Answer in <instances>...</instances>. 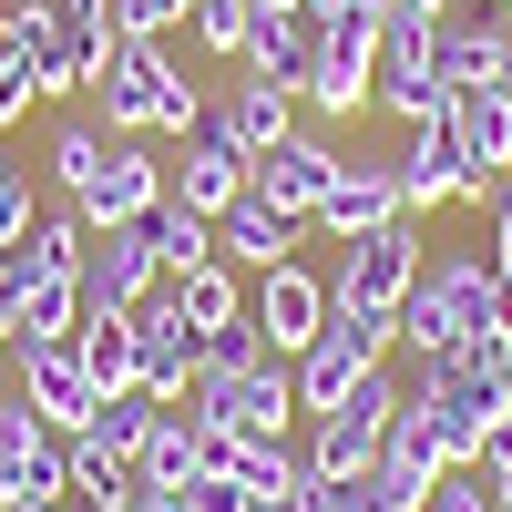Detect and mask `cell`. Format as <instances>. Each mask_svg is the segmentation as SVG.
I'll return each instance as SVG.
<instances>
[{"label": "cell", "mask_w": 512, "mask_h": 512, "mask_svg": "<svg viewBox=\"0 0 512 512\" xmlns=\"http://www.w3.org/2000/svg\"><path fill=\"white\" fill-rule=\"evenodd\" d=\"M195 431H236V441H287L297 420V369L267 349V359H246V369H195V390L175 400Z\"/></svg>", "instance_id": "cell-1"}, {"label": "cell", "mask_w": 512, "mask_h": 512, "mask_svg": "<svg viewBox=\"0 0 512 512\" xmlns=\"http://www.w3.org/2000/svg\"><path fill=\"white\" fill-rule=\"evenodd\" d=\"M390 349H400V318H379V308H338V297H328V328L287 359V369H297V410H308V420L338 410L369 369H390Z\"/></svg>", "instance_id": "cell-2"}, {"label": "cell", "mask_w": 512, "mask_h": 512, "mask_svg": "<svg viewBox=\"0 0 512 512\" xmlns=\"http://www.w3.org/2000/svg\"><path fill=\"white\" fill-rule=\"evenodd\" d=\"M400 400H410L400 379H390V369H369V379H359V390L338 400V410H318V420H308V472L359 482L369 461L390 451V431H400Z\"/></svg>", "instance_id": "cell-3"}, {"label": "cell", "mask_w": 512, "mask_h": 512, "mask_svg": "<svg viewBox=\"0 0 512 512\" xmlns=\"http://www.w3.org/2000/svg\"><path fill=\"white\" fill-rule=\"evenodd\" d=\"M390 175H400V205H410V216H431V205H482V216H492V195H502V185L472 175V154H461V123H451V113L410 123L400 154H390Z\"/></svg>", "instance_id": "cell-4"}, {"label": "cell", "mask_w": 512, "mask_h": 512, "mask_svg": "<svg viewBox=\"0 0 512 512\" xmlns=\"http://www.w3.org/2000/svg\"><path fill=\"white\" fill-rule=\"evenodd\" d=\"M420 216H400V226H369V236H349L338 246V277H328V297L338 308H379V318H400V297L420 287Z\"/></svg>", "instance_id": "cell-5"}, {"label": "cell", "mask_w": 512, "mask_h": 512, "mask_svg": "<svg viewBox=\"0 0 512 512\" xmlns=\"http://www.w3.org/2000/svg\"><path fill=\"white\" fill-rule=\"evenodd\" d=\"M369 103H379V21H318V72L297 93V113L359 123Z\"/></svg>", "instance_id": "cell-6"}, {"label": "cell", "mask_w": 512, "mask_h": 512, "mask_svg": "<svg viewBox=\"0 0 512 512\" xmlns=\"http://www.w3.org/2000/svg\"><path fill=\"white\" fill-rule=\"evenodd\" d=\"M175 93H185V72H175V52H164V41H113V52H103V72H93L103 134H154Z\"/></svg>", "instance_id": "cell-7"}, {"label": "cell", "mask_w": 512, "mask_h": 512, "mask_svg": "<svg viewBox=\"0 0 512 512\" xmlns=\"http://www.w3.org/2000/svg\"><path fill=\"white\" fill-rule=\"evenodd\" d=\"M164 195H175V164H154V144H144V134H113V144H103V164L82 175L72 216H82V226H144Z\"/></svg>", "instance_id": "cell-8"}, {"label": "cell", "mask_w": 512, "mask_h": 512, "mask_svg": "<svg viewBox=\"0 0 512 512\" xmlns=\"http://www.w3.org/2000/svg\"><path fill=\"white\" fill-rule=\"evenodd\" d=\"M246 318H256V338H267L277 359H297V349H308V338L328 328V277L308 267V256H287V267H267V277H256Z\"/></svg>", "instance_id": "cell-9"}, {"label": "cell", "mask_w": 512, "mask_h": 512, "mask_svg": "<svg viewBox=\"0 0 512 512\" xmlns=\"http://www.w3.org/2000/svg\"><path fill=\"white\" fill-rule=\"evenodd\" d=\"M420 297L451 318V338L472 349V338H492V297H502V267L482 246H431L420 256Z\"/></svg>", "instance_id": "cell-10"}, {"label": "cell", "mask_w": 512, "mask_h": 512, "mask_svg": "<svg viewBox=\"0 0 512 512\" xmlns=\"http://www.w3.org/2000/svg\"><path fill=\"white\" fill-rule=\"evenodd\" d=\"M195 369H205L195 328H185L175 297L154 287L144 308H134V390H144V400H185V390H195Z\"/></svg>", "instance_id": "cell-11"}, {"label": "cell", "mask_w": 512, "mask_h": 512, "mask_svg": "<svg viewBox=\"0 0 512 512\" xmlns=\"http://www.w3.org/2000/svg\"><path fill=\"white\" fill-rule=\"evenodd\" d=\"M400 216H410V205H400L390 154H349V164H338V185H328V205L308 216V236L349 246V236H369V226H400Z\"/></svg>", "instance_id": "cell-12"}, {"label": "cell", "mask_w": 512, "mask_h": 512, "mask_svg": "<svg viewBox=\"0 0 512 512\" xmlns=\"http://www.w3.org/2000/svg\"><path fill=\"white\" fill-rule=\"evenodd\" d=\"M338 164H349V154L328 144V123H297L287 144H267V154H256V195H267V205H287V216H318V205H328V185H338Z\"/></svg>", "instance_id": "cell-13"}, {"label": "cell", "mask_w": 512, "mask_h": 512, "mask_svg": "<svg viewBox=\"0 0 512 512\" xmlns=\"http://www.w3.org/2000/svg\"><path fill=\"white\" fill-rule=\"evenodd\" d=\"M11 359H21V400L72 441L82 420H93V400H103V390H93V369H82V349H72V338H21Z\"/></svg>", "instance_id": "cell-14"}, {"label": "cell", "mask_w": 512, "mask_h": 512, "mask_svg": "<svg viewBox=\"0 0 512 512\" xmlns=\"http://www.w3.org/2000/svg\"><path fill=\"white\" fill-rule=\"evenodd\" d=\"M154 287H164L154 236L144 226H93V246H82V308H144Z\"/></svg>", "instance_id": "cell-15"}, {"label": "cell", "mask_w": 512, "mask_h": 512, "mask_svg": "<svg viewBox=\"0 0 512 512\" xmlns=\"http://www.w3.org/2000/svg\"><path fill=\"white\" fill-rule=\"evenodd\" d=\"M297 246H308V216H287V205H267L256 185H246V195L226 205V216H216V256H226L236 277H267V267H287Z\"/></svg>", "instance_id": "cell-16"}, {"label": "cell", "mask_w": 512, "mask_h": 512, "mask_svg": "<svg viewBox=\"0 0 512 512\" xmlns=\"http://www.w3.org/2000/svg\"><path fill=\"white\" fill-rule=\"evenodd\" d=\"M400 410H410V400H400ZM431 482H441V451L400 420V431H390V451H379L369 472H359V512H431Z\"/></svg>", "instance_id": "cell-17"}, {"label": "cell", "mask_w": 512, "mask_h": 512, "mask_svg": "<svg viewBox=\"0 0 512 512\" xmlns=\"http://www.w3.org/2000/svg\"><path fill=\"white\" fill-rule=\"evenodd\" d=\"M246 185H256V164H246V154L226 144V123L205 113L195 134H185V164H175V195L195 205V216H226V205H236Z\"/></svg>", "instance_id": "cell-18"}, {"label": "cell", "mask_w": 512, "mask_h": 512, "mask_svg": "<svg viewBox=\"0 0 512 512\" xmlns=\"http://www.w3.org/2000/svg\"><path fill=\"white\" fill-rule=\"evenodd\" d=\"M308 72H318V11H256V31H246V82L308 93Z\"/></svg>", "instance_id": "cell-19"}, {"label": "cell", "mask_w": 512, "mask_h": 512, "mask_svg": "<svg viewBox=\"0 0 512 512\" xmlns=\"http://www.w3.org/2000/svg\"><path fill=\"white\" fill-rule=\"evenodd\" d=\"M451 123H461V154H472L482 185H512V93L472 82V93H451Z\"/></svg>", "instance_id": "cell-20"}, {"label": "cell", "mask_w": 512, "mask_h": 512, "mask_svg": "<svg viewBox=\"0 0 512 512\" xmlns=\"http://www.w3.org/2000/svg\"><path fill=\"white\" fill-rule=\"evenodd\" d=\"M205 113L226 123V144H236L246 164L267 154V144H287V134H297V93H277V82H236V93H226V103H205Z\"/></svg>", "instance_id": "cell-21"}, {"label": "cell", "mask_w": 512, "mask_h": 512, "mask_svg": "<svg viewBox=\"0 0 512 512\" xmlns=\"http://www.w3.org/2000/svg\"><path fill=\"white\" fill-rule=\"evenodd\" d=\"M195 472H205V431H195L175 400H164L154 431H144V451H134V482H144V492H185Z\"/></svg>", "instance_id": "cell-22"}, {"label": "cell", "mask_w": 512, "mask_h": 512, "mask_svg": "<svg viewBox=\"0 0 512 512\" xmlns=\"http://www.w3.org/2000/svg\"><path fill=\"white\" fill-rule=\"evenodd\" d=\"M82 246H93V226H82L72 205H41L31 236H21V246H0V256H11L21 287H31V277H82Z\"/></svg>", "instance_id": "cell-23"}, {"label": "cell", "mask_w": 512, "mask_h": 512, "mask_svg": "<svg viewBox=\"0 0 512 512\" xmlns=\"http://www.w3.org/2000/svg\"><path fill=\"white\" fill-rule=\"evenodd\" d=\"M0 82H52V0H0Z\"/></svg>", "instance_id": "cell-24"}, {"label": "cell", "mask_w": 512, "mask_h": 512, "mask_svg": "<svg viewBox=\"0 0 512 512\" xmlns=\"http://www.w3.org/2000/svg\"><path fill=\"white\" fill-rule=\"evenodd\" d=\"M431 72L451 82V93L492 82V11H441L431 21Z\"/></svg>", "instance_id": "cell-25"}, {"label": "cell", "mask_w": 512, "mask_h": 512, "mask_svg": "<svg viewBox=\"0 0 512 512\" xmlns=\"http://www.w3.org/2000/svg\"><path fill=\"white\" fill-rule=\"evenodd\" d=\"M144 236H154V267H164V277H195V267H216V216H195L185 195H164L154 216H144Z\"/></svg>", "instance_id": "cell-26"}, {"label": "cell", "mask_w": 512, "mask_h": 512, "mask_svg": "<svg viewBox=\"0 0 512 512\" xmlns=\"http://www.w3.org/2000/svg\"><path fill=\"white\" fill-rule=\"evenodd\" d=\"M164 297L185 308V328H236V318H246V277L226 267V256H216V267H195V277H164Z\"/></svg>", "instance_id": "cell-27"}, {"label": "cell", "mask_w": 512, "mask_h": 512, "mask_svg": "<svg viewBox=\"0 0 512 512\" xmlns=\"http://www.w3.org/2000/svg\"><path fill=\"white\" fill-rule=\"evenodd\" d=\"M154 410H164V400H144V390H113V400H93L82 441H93V451H113L123 472H134V451H144V431H154Z\"/></svg>", "instance_id": "cell-28"}, {"label": "cell", "mask_w": 512, "mask_h": 512, "mask_svg": "<svg viewBox=\"0 0 512 512\" xmlns=\"http://www.w3.org/2000/svg\"><path fill=\"white\" fill-rule=\"evenodd\" d=\"M72 328H82V277H31V287H21L11 349H21V338H72Z\"/></svg>", "instance_id": "cell-29"}, {"label": "cell", "mask_w": 512, "mask_h": 512, "mask_svg": "<svg viewBox=\"0 0 512 512\" xmlns=\"http://www.w3.org/2000/svg\"><path fill=\"white\" fill-rule=\"evenodd\" d=\"M185 31H195V52H205V62H246L256 0H195V11H185Z\"/></svg>", "instance_id": "cell-30"}, {"label": "cell", "mask_w": 512, "mask_h": 512, "mask_svg": "<svg viewBox=\"0 0 512 512\" xmlns=\"http://www.w3.org/2000/svg\"><path fill=\"white\" fill-rule=\"evenodd\" d=\"M103 144H113L103 123H62V134H52V154H41V175H52V195H62V205H72V195H82V175L103 164Z\"/></svg>", "instance_id": "cell-31"}, {"label": "cell", "mask_w": 512, "mask_h": 512, "mask_svg": "<svg viewBox=\"0 0 512 512\" xmlns=\"http://www.w3.org/2000/svg\"><path fill=\"white\" fill-rule=\"evenodd\" d=\"M41 216V185H31V164H0V246H21Z\"/></svg>", "instance_id": "cell-32"}, {"label": "cell", "mask_w": 512, "mask_h": 512, "mask_svg": "<svg viewBox=\"0 0 512 512\" xmlns=\"http://www.w3.org/2000/svg\"><path fill=\"white\" fill-rule=\"evenodd\" d=\"M195 349L205 369H246V359H267V338H256V318H236V328H195Z\"/></svg>", "instance_id": "cell-33"}, {"label": "cell", "mask_w": 512, "mask_h": 512, "mask_svg": "<svg viewBox=\"0 0 512 512\" xmlns=\"http://www.w3.org/2000/svg\"><path fill=\"white\" fill-rule=\"evenodd\" d=\"M175 21H185V0H113V31L123 41H164Z\"/></svg>", "instance_id": "cell-34"}, {"label": "cell", "mask_w": 512, "mask_h": 512, "mask_svg": "<svg viewBox=\"0 0 512 512\" xmlns=\"http://www.w3.org/2000/svg\"><path fill=\"white\" fill-rule=\"evenodd\" d=\"M185 512H256V492H246L236 472H195V482H185Z\"/></svg>", "instance_id": "cell-35"}, {"label": "cell", "mask_w": 512, "mask_h": 512, "mask_svg": "<svg viewBox=\"0 0 512 512\" xmlns=\"http://www.w3.org/2000/svg\"><path fill=\"white\" fill-rule=\"evenodd\" d=\"M431 512H502V502H492L482 472H441V482H431Z\"/></svg>", "instance_id": "cell-36"}, {"label": "cell", "mask_w": 512, "mask_h": 512, "mask_svg": "<svg viewBox=\"0 0 512 512\" xmlns=\"http://www.w3.org/2000/svg\"><path fill=\"white\" fill-rule=\"evenodd\" d=\"M297 512H359V482H338V472H297Z\"/></svg>", "instance_id": "cell-37"}, {"label": "cell", "mask_w": 512, "mask_h": 512, "mask_svg": "<svg viewBox=\"0 0 512 512\" xmlns=\"http://www.w3.org/2000/svg\"><path fill=\"white\" fill-rule=\"evenodd\" d=\"M472 472H482V482H492V502L512 512V420H502V431H492V441L472 451Z\"/></svg>", "instance_id": "cell-38"}, {"label": "cell", "mask_w": 512, "mask_h": 512, "mask_svg": "<svg viewBox=\"0 0 512 512\" xmlns=\"http://www.w3.org/2000/svg\"><path fill=\"white\" fill-rule=\"evenodd\" d=\"M482 256H492V267H502V277H512V185H502V195H492V236H482Z\"/></svg>", "instance_id": "cell-39"}, {"label": "cell", "mask_w": 512, "mask_h": 512, "mask_svg": "<svg viewBox=\"0 0 512 512\" xmlns=\"http://www.w3.org/2000/svg\"><path fill=\"white\" fill-rule=\"evenodd\" d=\"M492 93H512V11H492Z\"/></svg>", "instance_id": "cell-40"}, {"label": "cell", "mask_w": 512, "mask_h": 512, "mask_svg": "<svg viewBox=\"0 0 512 512\" xmlns=\"http://www.w3.org/2000/svg\"><path fill=\"white\" fill-rule=\"evenodd\" d=\"M0 328H21V267L0 256Z\"/></svg>", "instance_id": "cell-41"}, {"label": "cell", "mask_w": 512, "mask_h": 512, "mask_svg": "<svg viewBox=\"0 0 512 512\" xmlns=\"http://www.w3.org/2000/svg\"><path fill=\"white\" fill-rule=\"evenodd\" d=\"M390 0H318V21H379Z\"/></svg>", "instance_id": "cell-42"}, {"label": "cell", "mask_w": 512, "mask_h": 512, "mask_svg": "<svg viewBox=\"0 0 512 512\" xmlns=\"http://www.w3.org/2000/svg\"><path fill=\"white\" fill-rule=\"evenodd\" d=\"M31 103H41V93H31V82H0V134H11V123H21Z\"/></svg>", "instance_id": "cell-43"}, {"label": "cell", "mask_w": 512, "mask_h": 512, "mask_svg": "<svg viewBox=\"0 0 512 512\" xmlns=\"http://www.w3.org/2000/svg\"><path fill=\"white\" fill-rule=\"evenodd\" d=\"M134 512H185V492H134Z\"/></svg>", "instance_id": "cell-44"}, {"label": "cell", "mask_w": 512, "mask_h": 512, "mask_svg": "<svg viewBox=\"0 0 512 512\" xmlns=\"http://www.w3.org/2000/svg\"><path fill=\"white\" fill-rule=\"evenodd\" d=\"M256 11H318V0H256Z\"/></svg>", "instance_id": "cell-45"}, {"label": "cell", "mask_w": 512, "mask_h": 512, "mask_svg": "<svg viewBox=\"0 0 512 512\" xmlns=\"http://www.w3.org/2000/svg\"><path fill=\"white\" fill-rule=\"evenodd\" d=\"M62 512H113V502H82V492H72V502H62Z\"/></svg>", "instance_id": "cell-46"}, {"label": "cell", "mask_w": 512, "mask_h": 512, "mask_svg": "<svg viewBox=\"0 0 512 512\" xmlns=\"http://www.w3.org/2000/svg\"><path fill=\"white\" fill-rule=\"evenodd\" d=\"M256 512H297V502H256Z\"/></svg>", "instance_id": "cell-47"}, {"label": "cell", "mask_w": 512, "mask_h": 512, "mask_svg": "<svg viewBox=\"0 0 512 512\" xmlns=\"http://www.w3.org/2000/svg\"><path fill=\"white\" fill-rule=\"evenodd\" d=\"M0 359H11V328H0Z\"/></svg>", "instance_id": "cell-48"}, {"label": "cell", "mask_w": 512, "mask_h": 512, "mask_svg": "<svg viewBox=\"0 0 512 512\" xmlns=\"http://www.w3.org/2000/svg\"><path fill=\"white\" fill-rule=\"evenodd\" d=\"M185 11H195V0H185Z\"/></svg>", "instance_id": "cell-49"}]
</instances>
